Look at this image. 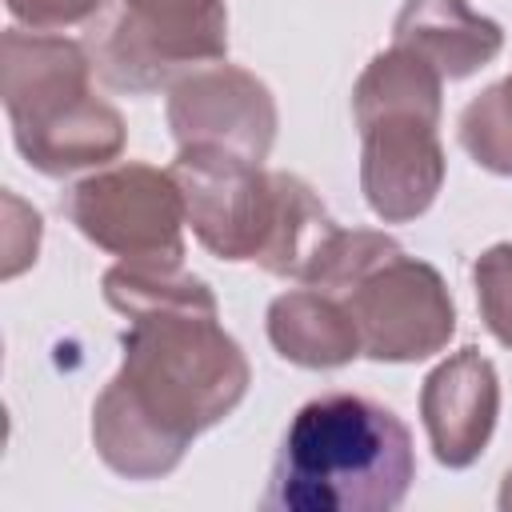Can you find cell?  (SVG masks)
<instances>
[{"mask_svg":"<svg viewBox=\"0 0 512 512\" xmlns=\"http://www.w3.org/2000/svg\"><path fill=\"white\" fill-rule=\"evenodd\" d=\"M80 40L8 28L0 36V96L20 156L44 176L108 164L124 148L120 112L92 92Z\"/></svg>","mask_w":512,"mask_h":512,"instance_id":"cell-3","label":"cell"},{"mask_svg":"<svg viewBox=\"0 0 512 512\" xmlns=\"http://www.w3.org/2000/svg\"><path fill=\"white\" fill-rule=\"evenodd\" d=\"M340 300L360 328L364 356L380 364L428 360L444 352L456 332V304L444 276L404 248L376 260L340 292Z\"/></svg>","mask_w":512,"mask_h":512,"instance_id":"cell-8","label":"cell"},{"mask_svg":"<svg viewBox=\"0 0 512 512\" xmlns=\"http://www.w3.org/2000/svg\"><path fill=\"white\" fill-rule=\"evenodd\" d=\"M500 416V376L480 348L440 360L420 384V420L432 456L444 468H468L484 456Z\"/></svg>","mask_w":512,"mask_h":512,"instance_id":"cell-10","label":"cell"},{"mask_svg":"<svg viewBox=\"0 0 512 512\" xmlns=\"http://www.w3.org/2000/svg\"><path fill=\"white\" fill-rule=\"evenodd\" d=\"M172 180L184 196L196 240L220 260L260 264L280 224V172L244 160L228 148L192 144L172 160Z\"/></svg>","mask_w":512,"mask_h":512,"instance_id":"cell-7","label":"cell"},{"mask_svg":"<svg viewBox=\"0 0 512 512\" xmlns=\"http://www.w3.org/2000/svg\"><path fill=\"white\" fill-rule=\"evenodd\" d=\"M496 504H500V512H512V468H508V476H504V484H500Z\"/></svg>","mask_w":512,"mask_h":512,"instance_id":"cell-16","label":"cell"},{"mask_svg":"<svg viewBox=\"0 0 512 512\" xmlns=\"http://www.w3.org/2000/svg\"><path fill=\"white\" fill-rule=\"evenodd\" d=\"M164 112L180 148H228L256 164L268 160L280 124L268 84L236 64H208L184 72L168 88Z\"/></svg>","mask_w":512,"mask_h":512,"instance_id":"cell-9","label":"cell"},{"mask_svg":"<svg viewBox=\"0 0 512 512\" xmlns=\"http://www.w3.org/2000/svg\"><path fill=\"white\" fill-rule=\"evenodd\" d=\"M108 0H4L8 16L32 32H60L72 24H88L100 16Z\"/></svg>","mask_w":512,"mask_h":512,"instance_id":"cell-15","label":"cell"},{"mask_svg":"<svg viewBox=\"0 0 512 512\" xmlns=\"http://www.w3.org/2000/svg\"><path fill=\"white\" fill-rule=\"evenodd\" d=\"M84 48L108 88L144 96L224 60L228 8L224 0H108L88 20Z\"/></svg>","mask_w":512,"mask_h":512,"instance_id":"cell-5","label":"cell"},{"mask_svg":"<svg viewBox=\"0 0 512 512\" xmlns=\"http://www.w3.org/2000/svg\"><path fill=\"white\" fill-rule=\"evenodd\" d=\"M64 216L84 240L140 268H184V196L172 172L140 160L112 164L64 192Z\"/></svg>","mask_w":512,"mask_h":512,"instance_id":"cell-6","label":"cell"},{"mask_svg":"<svg viewBox=\"0 0 512 512\" xmlns=\"http://www.w3.org/2000/svg\"><path fill=\"white\" fill-rule=\"evenodd\" d=\"M472 280H476V304L484 328L504 348H512V244L484 248L472 264Z\"/></svg>","mask_w":512,"mask_h":512,"instance_id":"cell-14","label":"cell"},{"mask_svg":"<svg viewBox=\"0 0 512 512\" xmlns=\"http://www.w3.org/2000/svg\"><path fill=\"white\" fill-rule=\"evenodd\" d=\"M416 480L404 420L356 392L308 400L272 460L264 508L280 512H392Z\"/></svg>","mask_w":512,"mask_h":512,"instance_id":"cell-2","label":"cell"},{"mask_svg":"<svg viewBox=\"0 0 512 512\" xmlns=\"http://www.w3.org/2000/svg\"><path fill=\"white\" fill-rule=\"evenodd\" d=\"M104 300L128 316L124 364L92 404L96 456L124 480L168 476L188 444L236 412L252 384L212 288L184 268L116 264Z\"/></svg>","mask_w":512,"mask_h":512,"instance_id":"cell-1","label":"cell"},{"mask_svg":"<svg viewBox=\"0 0 512 512\" xmlns=\"http://www.w3.org/2000/svg\"><path fill=\"white\" fill-rule=\"evenodd\" d=\"M444 76L408 48L372 56L352 88L360 128V192L384 224L424 216L444 184Z\"/></svg>","mask_w":512,"mask_h":512,"instance_id":"cell-4","label":"cell"},{"mask_svg":"<svg viewBox=\"0 0 512 512\" xmlns=\"http://www.w3.org/2000/svg\"><path fill=\"white\" fill-rule=\"evenodd\" d=\"M268 340L288 364L320 368V372L344 368L356 356H364L360 328H356L348 304L312 284L280 292L268 304Z\"/></svg>","mask_w":512,"mask_h":512,"instance_id":"cell-12","label":"cell"},{"mask_svg":"<svg viewBox=\"0 0 512 512\" xmlns=\"http://www.w3.org/2000/svg\"><path fill=\"white\" fill-rule=\"evenodd\" d=\"M392 44L428 60L444 80L480 72L504 48V28L468 8V0H404L392 24Z\"/></svg>","mask_w":512,"mask_h":512,"instance_id":"cell-11","label":"cell"},{"mask_svg":"<svg viewBox=\"0 0 512 512\" xmlns=\"http://www.w3.org/2000/svg\"><path fill=\"white\" fill-rule=\"evenodd\" d=\"M456 136L484 172L512 176V72L464 104Z\"/></svg>","mask_w":512,"mask_h":512,"instance_id":"cell-13","label":"cell"}]
</instances>
